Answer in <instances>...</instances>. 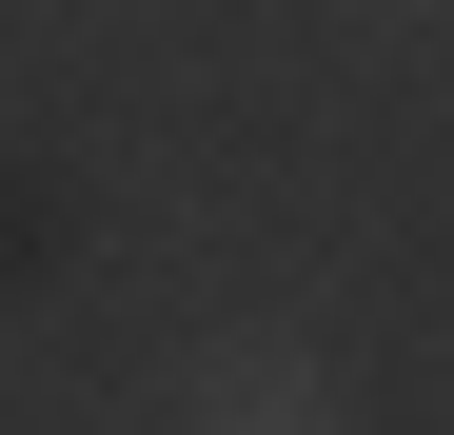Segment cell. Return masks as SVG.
<instances>
[{
    "label": "cell",
    "mask_w": 454,
    "mask_h": 435,
    "mask_svg": "<svg viewBox=\"0 0 454 435\" xmlns=\"http://www.w3.org/2000/svg\"><path fill=\"white\" fill-rule=\"evenodd\" d=\"M159 435H356V376L317 336H277V317H238V336H198L178 356V415Z\"/></svg>",
    "instance_id": "1"
}]
</instances>
